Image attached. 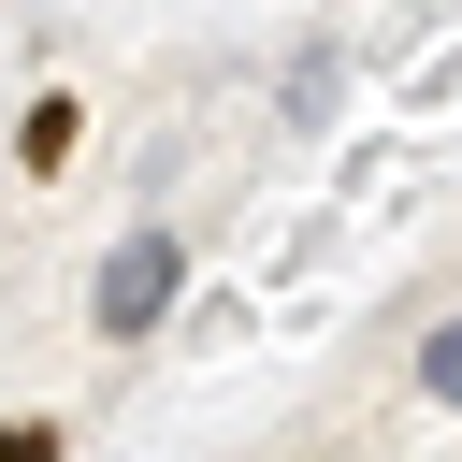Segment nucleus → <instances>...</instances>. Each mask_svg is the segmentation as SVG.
<instances>
[{
  "instance_id": "nucleus-1",
  "label": "nucleus",
  "mask_w": 462,
  "mask_h": 462,
  "mask_svg": "<svg viewBox=\"0 0 462 462\" xmlns=\"http://www.w3.org/2000/svg\"><path fill=\"white\" fill-rule=\"evenodd\" d=\"M159 303H173V245H159V231H144V245H130V260H116V274H101V332H144V318H159Z\"/></svg>"
},
{
  "instance_id": "nucleus-4",
  "label": "nucleus",
  "mask_w": 462,
  "mask_h": 462,
  "mask_svg": "<svg viewBox=\"0 0 462 462\" xmlns=\"http://www.w3.org/2000/svg\"><path fill=\"white\" fill-rule=\"evenodd\" d=\"M0 462H58V419H0Z\"/></svg>"
},
{
  "instance_id": "nucleus-2",
  "label": "nucleus",
  "mask_w": 462,
  "mask_h": 462,
  "mask_svg": "<svg viewBox=\"0 0 462 462\" xmlns=\"http://www.w3.org/2000/svg\"><path fill=\"white\" fill-rule=\"evenodd\" d=\"M72 130H87V116H72V87H43V101H29V130H14V159H29V173H58V159H72Z\"/></svg>"
},
{
  "instance_id": "nucleus-3",
  "label": "nucleus",
  "mask_w": 462,
  "mask_h": 462,
  "mask_svg": "<svg viewBox=\"0 0 462 462\" xmlns=\"http://www.w3.org/2000/svg\"><path fill=\"white\" fill-rule=\"evenodd\" d=\"M419 375H433V404H462V318H448V332L419 346Z\"/></svg>"
}]
</instances>
